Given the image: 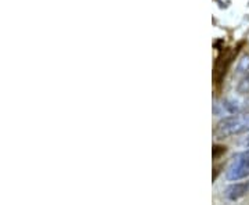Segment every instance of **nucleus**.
<instances>
[{
    "mask_svg": "<svg viewBox=\"0 0 249 205\" xmlns=\"http://www.w3.org/2000/svg\"><path fill=\"white\" fill-rule=\"evenodd\" d=\"M249 130V111H244L240 114L224 116L217 124L214 129V134L217 137H230L234 134L245 133Z\"/></svg>",
    "mask_w": 249,
    "mask_h": 205,
    "instance_id": "1",
    "label": "nucleus"
},
{
    "mask_svg": "<svg viewBox=\"0 0 249 205\" xmlns=\"http://www.w3.org/2000/svg\"><path fill=\"white\" fill-rule=\"evenodd\" d=\"M244 111H249V101L240 97L224 98L223 101H219L213 106V112L220 116L240 114Z\"/></svg>",
    "mask_w": 249,
    "mask_h": 205,
    "instance_id": "2",
    "label": "nucleus"
},
{
    "mask_svg": "<svg viewBox=\"0 0 249 205\" xmlns=\"http://www.w3.org/2000/svg\"><path fill=\"white\" fill-rule=\"evenodd\" d=\"M249 176V151H242L230 164L226 172V178L229 180H241Z\"/></svg>",
    "mask_w": 249,
    "mask_h": 205,
    "instance_id": "3",
    "label": "nucleus"
},
{
    "mask_svg": "<svg viewBox=\"0 0 249 205\" xmlns=\"http://www.w3.org/2000/svg\"><path fill=\"white\" fill-rule=\"evenodd\" d=\"M238 49H229L224 54H222L214 65V79L217 80V83H220L222 78L226 75V72L229 70L230 64L232 63V58L237 56Z\"/></svg>",
    "mask_w": 249,
    "mask_h": 205,
    "instance_id": "4",
    "label": "nucleus"
},
{
    "mask_svg": "<svg viewBox=\"0 0 249 205\" xmlns=\"http://www.w3.org/2000/svg\"><path fill=\"white\" fill-rule=\"evenodd\" d=\"M249 191V182H242V183H235L231 185L230 187H227L224 196L229 201H237L245 196Z\"/></svg>",
    "mask_w": 249,
    "mask_h": 205,
    "instance_id": "5",
    "label": "nucleus"
},
{
    "mask_svg": "<svg viewBox=\"0 0 249 205\" xmlns=\"http://www.w3.org/2000/svg\"><path fill=\"white\" fill-rule=\"evenodd\" d=\"M237 92L238 94H248L249 93V74L247 72L238 82L237 85Z\"/></svg>",
    "mask_w": 249,
    "mask_h": 205,
    "instance_id": "6",
    "label": "nucleus"
},
{
    "mask_svg": "<svg viewBox=\"0 0 249 205\" xmlns=\"http://www.w3.org/2000/svg\"><path fill=\"white\" fill-rule=\"evenodd\" d=\"M249 71V56H244L237 64V72L238 74H247Z\"/></svg>",
    "mask_w": 249,
    "mask_h": 205,
    "instance_id": "7",
    "label": "nucleus"
},
{
    "mask_svg": "<svg viewBox=\"0 0 249 205\" xmlns=\"http://www.w3.org/2000/svg\"><path fill=\"white\" fill-rule=\"evenodd\" d=\"M238 147H240L242 151H249V130L244 137H241L240 142H238Z\"/></svg>",
    "mask_w": 249,
    "mask_h": 205,
    "instance_id": "8",
    "label": "nucleus"
}]
</instances>
